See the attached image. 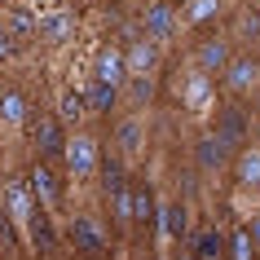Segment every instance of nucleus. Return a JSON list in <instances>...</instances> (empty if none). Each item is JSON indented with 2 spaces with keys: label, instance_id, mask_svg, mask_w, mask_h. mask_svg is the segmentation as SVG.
I'll list each match as a JSON object with an SVG mask.
<instances>
[{
  "label": "nucleus",
  "instance_id": "nucleus-13",
  "mask_svg": "<svg viewBox=\"0 0 260 260\" xmlns=\"http://www.w3.org/2000/svg\"><path fill=\"white\" fill-rule=\"evenodd\" d=\"M194 62H199V71L203 75H225V67H230L234 57H230V40H220V36H212V40H203L199 49H194Z\"/></svg>",
  "mask_w": 260,
  "mask_h": 260
},
{
  "label": "nucleus",
  "instance_id": "nucleus-27",
  "mask_svg": "<svg viewBox=\"0 0 260 260\" xmlns=\"http://www.w3.org/2000/svg\"><path fill=\"white\" fill-rule=\"evenodd\" d=\"M212 9H216V0H194L190 18H194V22H203V18H212Z\"/></svg>",
  "mask_w": 260,
  "mask_h": 260
},
{
  "label": "nucleus",
  "instance_id": "nucleus-29",
  "mask_svg": "<svg viewBox=\"0 0 260 260\" xmlns=\"http://www.w3.org/2000/svg\"><path fill=\"white\" fill-rule=\"evenodd\" d=\"M251 234H256V243H260V216H256V220H251Z\"/></svg>",
  "mask_w": 260,
  "mask_h": 260
},
{
  "label": "nucleus",
  "instance_id": "nucleus-26",
  "mask_svg": "<svg viewBox=\"0 0 260 260\" xmlns=\"http://www.w3.org/2000/svg\"><path fill=\"white\" fill-rule=\"evenodd\" d=\"M88 115H110V110L119 106V88H110V84H97L93 80V88H88Z\"/></svg>",
  "mask_w": 260,
  "mask_h": 260
},
{
  "label": "nucleus",
  "instance_id": "nucleus-17",
  "mask_svg": "<svg viewBox=\"0 0 260 260\" xmlns=\"http://www.w3.org/2000/svg\"><path fill=\"white\" fill-rule=\"evenodd\" d=\"M256 80H260V62L256 57H234L230 67H225V88H230V93H251V88H256Z\"/></svg>",
  "mask_w": 260,
  "mask_h": 260
},
{
  "label": "nucleus",
  "instance_id": "nucleus-6",
  "mask_svg": "<svg viewBox=\"0 0 260 260\" xmlns=\"http://www.w3.org/2000/svg\"><path fill=\"white\" fill-rule=\"evenodd\" d=\"M93 80L97 84H110V88H123V84H128V57H123L119 44H102V49H97Z\"/></svg>",
  "mask_w": 260,
  "mask_h": 260
},
{
  "label": "nucleus",
  "instance_id": "nucleus-18",
  "mask_svg": "<svg viewBox=\"0 0 260 260\" xmlns=\"http://www.w3.org/2000/svg\"><path fill=\"white\" fill-rule=\"evenodd\" d=\"M27 238H31V247L40 251V256H53L57 251V230H53V212H36L31 216V225H27Z\"/></svg>",
  "mask_w": 260,
  "mask_h": 260
},
{
  "label": "nucleus",
  "instance_id": "nucleus-22",
  "mask_svg": "<svg viewBox=\"0 0 260 260\" xmlns=\"http://www.w3.org/2000/svg\"><path fill=\"white\" fill-rule=\"evenodd\" d=\"M234 177L247 190H260V146H243L234 154Z\"/></svg>",
  "mask_w": 260,
  "mask_h": 260
},
{
  "label": "nucleus",
  "instance_id": "nucleus-14",
  "mask_svg": "<svg viewBox=\"0 0 260 260\" xmlns=\"http://www.w3.org/2000/svg\"><path fill=\"white\" fill-rule=\"evenodd\" d=\"M133 225L137 230H159V203H154L150 181H133Z\"/></svg>",
  "mask_w": 260,
  "mask_h": 260
},
{
  "label": "nucleus",
  "instance_id": "nucleus-7",
  "mask_svg": "<svg viewBox=\"0 0 260 260\" xmlns=\"http://www.w3.org/2000/svg\"><path fill=\"white\" fill-rule=\"evenodd\" d=\"M27 181H31L36 203H40L44 212H53V216H57V207H62V185H57L53 168L44 164V159H36V164H31V172H27Z\"/></svg>",
  "mask_w": 260,
  "mask_h": 260
},
{
  "label": "nucleus",
  "instance_id": "nucleus-8",
  "mask_svg": "<svg viewBox=\"0 0 260 260\" xmlns=\"http://www.w3.org/2000/svg\"><path fill=\"white\" fill-rule=\"evenodd\" d=\"M220 141H230L234 150L251 146V128H247V110L243 106H220L216 110V128H212Z\"/></svg>",
  "mask_w": 260,
  "mask_h": 260
},
{
  "label": "nucleus",
  "instance_id": "nucleus-16",
  "mask_svg": "<svg viewBox=\"0 0 260 260\" xmlns=\"http://www.w3.org/2000/svg\"><path fill=\"white\" fill-rule=\"evenodd\" d=\"M190 256L194 260H230V238L216 225H203V230L194 234V243H190Z\"/></svg>",
  "mask_w": 260,
  "mask_h": 260
},
{
  "label": "nucleus",
  "instance_id": "nucleus-21",
  "mask_svg": "<svg viewBox=\"0 0 260 260\" xmlns=\"http://www.w3.org/2000/svg\"><path fill=\"white\" fill-rule=\"evenodd\" d=\"M159 225H164V234L168 238H172V243H181V238H185V234H190V207L181 203H164L159 207Z\"/></svg>",
  "mask_w": 260,
  "mask_h": 260
},
{
  "label": "nucleus",
  "instance_id": "nucleus-19",
  "mask_svg": "<svg viewBox=\"0 0 260 260\" xmlns=\"http://www.w3.org/2000/svg\"><path fill=\"white\" fill-rule=\"evenodd\" d=\"M141 141H146V128H141V119H119V123H115V146H119L115 154H119L123 164H128V159L141 150Z\"/></svg>",
  "mask_w": 260,
  "mask_h": 260
},
{
  "label": "nucleus",
  "instance_id": "nucleus-23",
  "mask_svg": "<svg viewBox=\"0 0 260 260\" xmlns=\"http://www.w3.org/2000/svg\"><path fill=\"white\" fill-rule=\"evenodd\" d=\"M230 260H260V243L251 225H234L230 230Z\"/></svg>",
  "mask_w": 260,
  "mask_h": 260
},
{
  "label": "nucleus",
  "instance_id": "nucleus-11",
  "mask_svg": "<svg viewBox=\"0 0 260 260\" xmlns=\"http://www.w3.org/2000/svg\"><path fill=\"white\" fill-rule=\"evenodd\" d=\"M123 57H128V80H150L154 67H159V44L137 36L133 49H123Z\"/></svg>",
  "mask_w": 260,
  "mask_h": 260
},
{
  "label": "nucleus",
  "instance_id": "nucleus-28",
  "mask_svg": "<svg viewBox=\"0 0 260 260\" xmlns=\"http://www.w3.org/2000/svg\"><path fill=\"white\" fill-rule=\"evenodd\" d=\"M9 57H14V44H9V40H5V36H0V67H5Z\"/></svg>",
  "mask_w": 260,
  "mask_h": 260
},
{
  "label": "nucleus",
  "instance_id": "nucleus-10",
  "mask_svg": "<svg viewBox=\"0 0 260 260\" xmlns=\"http://www.w3.org/2000/svg\"><path fill=\"white\" fill-rule=\"evenodd\" d=\"M27 119H31L27 93H22V88H14V84H5V88H0V133H5V128L14 133V128H22Z\"/></svg>",
  "mask_w": 260,
  "mask_h": 260
},
{
  "label": "nucleus",
  "instance_id": "nucleus-24",
  "mask_svg": "<svg viewBox=\"0 0 260 260\" xmlns=\"http://www.w3.org/2000/svg\"><path fill=\"white\" fill-rule=\"evenodd\" d=\"M84 115H88V97H84L80 88H67L62 102H57V119H62V128H75Z\"/></svg>",
  "mask_w": 260,
  "mask_h": 260
},
{
  "label": "nucleus",
  "instance_id": "nucleus-4",
  "mask_svg": "<svg viewBox=\"0 0 260 260\" xmlns=\"http://www.w3.org/2000/svg\"><path fill=\"white\" fill-rule=\"evenodd\" d=\"M0 207H5V216L14 220L18 230H27L31 225V216L40 212V203H36V194H31V181L27 177H5L0 181Z\"/></svg>",
  "mask_w": 260,
  "mask_h": 260
},
{
  "label": "nucleus",
  "instance_id": "nucleus-12",
  "mask_svg": "<svg viewBox=\"0 0 260 260\" xmlns=\"http://www.w3.org/2000/svg\"><path fill=\"white\" fill-rule=\"evenodd\" d=\"M36 27H40V40L67 44L75 36V14L71 9H44V14H36Z\"/></svg>",
  "mask_w": 260,
  "mask_h": 260
},
{
  "label": "nucleus",
  "instance_id": "nucleus-3",
  "mask_svg": "<svg viewBox=\"0 0 260 260\" xmlns=\"http://www.w3.org/2000/svg\"><path fill=\"white\" fill-rule=\"evenodd\" d=\"M62 164H67V177L71 181L97 177V168H102V146H97V137H88V133H71L67 150H62Z\"/></svg>",
  "mask_w": 260,
  "mask_h": 260
},
{
  "label": "nucleus",
  "instance_id": "nucleus-15",
  "mask_svg": "<svg viewBox=\"0 0 260 260\" xmlns=\"http://www.w3.org/2000/svg\"><path fill=\"white\" fill-rule=\"evenodd\" d=\"M234 154H238V150H234L230 141H220L216 133H207V137L194 146V159H199V168H203V172H220V168L230 164Z\"/></svg>",
  "mask_w": 260,
  "mask_h": 260
},
{
  "label": "nucleus",
  "instance_id": "nucleus-5",
  "mask_svg": "<svg viewBox=\"0 0 260 260\" xmlns=\"http://www.w3.org/2000/svg\"><path fill=\"white\" fill-rule=\"evenodd\" d=\"M177 9H172V0H154V5H146L141 9V36L154 44H168L172 36H177Z\"/></svg>",
  "mask_w": 260,
  "mask_h": 260
},
{
  "label": "nucleus",
  "instance_id": "nucleus-30",
  "mask_svg": "<svg viewBox=\"0 0 260 260\" xmlns=\"http://www.w3.org/2000/svg\"><path fill=\"white\" fill-rule=\"evenodd\" d=\"M181 260H194V256H190V251H181Z\"/></svg>",
  "mask_w": 260,
  "mask_h": 260
},
{
  "label": "nucleus",
  "instance_id": "nucleus-25",
  "mask_svg": "<svg viewBox=\"0 0 260 260\" xmlns=\"http://www.w3.org/2000/svg\"><path fill=\"white\" fill-rule=\"evenodd\" d=\"M110 220H115V230H128L133 225V185H123V190H110Z\"/></svg>",
  "mask_w": 260,
  "mask_h": 260
},
{
  "label": "nucleus",
  "instance_id": "nucleus-1",
  "mask_svg": "<svg viewBox=\"0 0 260 260\" xmlns=\"http://www.w3.org/2000/svg\"><path fill=\"white\" fill-rule=\"evenodd\" d=\"M31 141H36V150H40L44 164H53V159H62V150H67V128H62V119H57V110H40L31 106Z\"/></svg>",
  "mask_w": 260,
  "mask_h": 260
},
{
  "label": "nucleus",
  "instance_id": "nucleus-2",
  "mask_svg": "<svg viewBox=\"0 0 260 260\" xmlns=\"http://www.w3.org/2000/svg\"><path fill=\"white\" fill-rule=\"evenodd\" d=\"M67 234H71V247H75L80 256H88V260H97V256L110 251V230L93 216V212H75V216L67 220Z\"/></svg>",
  "mask_w": 260,
  "mask_h": 260
},
{
  "label": "nucleus",
  "instance_id": "nucleus-9",
  "mask_svg": "<svg viewBox=\"0 0 260 260\" xmlns=\"http://www.w3.org/2000/svg\"><path fill=\"white\" fill-rule=\"evenodd\" d=\"M0 36L14 44V49H22V44H31V40H40L36 14H27V9H5V18H0Z\"/></svg>",
  "mask_w": 260,
  "mask_h": 260
},
{
  "label": "nucleus",
  "instance_id": "nucleus-20",
  "mask_svg": "<svg viewBox=\"0 0 260 260\" xmlns=\"http://www.w3.org/2000/svg\"><path fill=\"white\" fill-rule=\"evenodd\" d=\"M207 97H212V75L190 71V75L181 80V102H185L190 110H207Z\"/></svg>",
  "mask_w": 260,
  "mask_h": 260
}]
</instances>
